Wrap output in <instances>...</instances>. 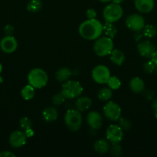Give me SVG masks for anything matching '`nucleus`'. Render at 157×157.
Wrapping results in <instances>:
<instances>
[{"label":"nucleus","mask_w":157,"mask_h":157,"mask_svg":"<svg viewBox=\"0 0 157 157\" xmlns=\"http://www.w3.org/2000/svg\"><path fill=\"white\" fill-rule=\"evenodd\" d=\"M143 68H144L145 72L149 74H152L155 71V65L150 60V61H148L145 63L144 65H143Z\"/></svg>","instance_id":"32"},{"label":"nucleus","mask_w":157,"mask_h":157,"mask_svg":"<svg viewBox=\"0 0 157 157\" xmlns=\"http://www.w3.org/2000/svg\"><path fill=\"white\" fill-rule=\"evenodd\" d=\"M150 60L154 63V64H155V67H157V51L156 50H155V52H154V53L152 55V56H151L150 58Z\"/></svg>","instance_id":"36"},{"label":"nucleus","mask_w":157,"mask_h":157,"mask_svg":"<svg viewBox=\"0 0 157 157\" xmlns=\"http://www.w3.org/2000/svg\"><path fill=\"white\" fill-rule=\"evenodd\" d=\"M126 25L129 30L135 32L143 31V28L146 25L145 19L139 14H131L126 18Z\"/></svg>","instance_id":"9"},{"label":"nucleus","mask_w":157,"mask_h":157,"mask_svg":"<svg viewBox=\"0 0 157 157\" xmlns=\"http://www.w3.org/2000/svg\"><path fill=\"white\" fill-rule=\"evenodd\" d=\"M86 122L92 130H99L103 127V118L102 115L97 111L89 112L86 117Z\"/></svg>","instance_id":"13"},{"label":"nucleus","mask_w":157,"mask_h":157,"mask_svg":"<svg viewBox=\"0 0 157 157\" xmlns=\"http://www.w3.org/2000/svg\"><path fill=\"white\" fill-rule=\"evenodd\" d=\"M42 117L46 122H54L58 118V111L54 107H46L42 112Z\"/></svg>","instance_id":"17"},{"label":"nucleus","mask_w":157,"mask_h":157,"mask_svg":"<svg viewBox=\"0 0 157 157\" xmlns=\"http://www.w3.org/2000/svg\"><path fill=\"white\" fill-rule=\"evenodd\" d=\"M106 136L110 144H120L123 138V130L119 126L112 124L106 129Z\"/></svg>","instance_id":"10"},{"label":"nucleus","mask_w":157,"mask_h":157,"mask_svg":"<svg viewBox=\"0 0 157 157\" xmlns=\"http://www.w3.org/2000/svg\"><path fill=\"white\" fill-rule=\"evenodd\" d=\"M97 12L95 9H89L86 11V17L88 19H94L96 18Z\"/></svg>","instance_id":"33"},{"label":"nucleus","mask_w":157,"mask_h":157,"mask_svg":"<svg viewBox=\"0 0 157 157\" xmlns=\"http://www.w3.org/2000/svg\"><path fill=\"white\" fill-rule=\"evenodd\" d=\"M152 108L154 110H156L157 109V98L155 100H154L153 102H152Z\"/></svg>","instance_id":"38"},{"label":"nucleus","mask_w":157,"mask_h":157,"mask_svg":"<svg viewBox=\"0 0 157 157\" xmlns=\"http://www.w3.org/2000/svg\"><path fill=\"white\" fill-rule=\"evenodd\" d=\"M99 1L102 2H112V0H99Z\"/></svg>","instance_id":"40"},{"label":"nucleus","mask_w":157,"mask_h":157,"mask_svg":"<svg viewBox=\"0 0 157 157\" xmlns=\"http://www.w3.org/2000/svg\"><path fill=\"white\" fill-rule=\"evenodd\" d=\"M0 157H15V154L10 151H2L0 153Z\"/></svg>","instance_id":"34"},{"label":"nucleus","mask_w":157,"mask_h":157,"mask_svg":"<svg viewBox=\"0 0 157 157\" xmlns=\"http://www.w3.org/2000/svg\"><path fill=\"white\" fill-rule=\"evenodd\" d=\"M35 87H32L30 84H27V85L24 86L21 90V96L26 101H29L32 100L34 98L35 94Z\"/></svg>","instance_id":"22"},{"label":"nucleus","mask_w":157,"mask_h":157,"mask_svg":"<svg viewBox=\"0 0 157 157\" xmlns=\"http://www.w3.org/2000/svg\"><path fill=\"white\" fill-rule=\"evenodd\" d=\"M143 33L144 36L146 37V38H153V37L156 35L157 29L152 25H146L143 29Z\"/></svg>","instance_id":"25"},{"label":"nucleus","mask_w":157,"mask_h":157,"mask_svg":"<svg viewBox=\"0 0 157 157\" xmlns=\"http://www.w3.org/2000/svg\"><path fill=\"white\" fill-rule=\"evenodd\" d=\"M0 48L2 51L6 54H12L18 48V42L15 37L6 35L0 41Z\"/></svg>","instance_id":"12"},{"label":"nucleus","mask_w":157,"mask_h":157,"mask_svg":"<svg viewBox=\"0 0 157 157\" xmlns=\"http://www.w3.org/2000/svg\"><path fill=\"white\" fill-rule=\"evenodd\" d=\"M72 75V71L69 67H63L55 72V79L58 82H66Z\"/></svg>","instance_id":"21"},{"label":"nucleus","mask_w":157,"mask_h":157,"mask_svg":"<svg viewBox=\"0 0 157 157\" xmlns=\"http://www.w3.org/2000/svg\"><path fill=\"white\" fill-rule=\"evenodd\" d=\"M106 84L112 90H118L122 85L121 81L116 76H111Z\"/></svg>","instance_id":"27"},{"label":"nucleus","mask_w":157,"mask_h":157,"mask_svg":"<svg viewBox=\"0 0 157 157\" xmlns=\"http://www.w3.org/2000/svg\"><path fill=\"white\" fill-rule=\"evenodd\" d=\"M9 144L13 148H21L27 141V136L22 130H15L9 136Z\"/></svg>","instance_id":"11"},{"label":"nucleus","mask_w":157,"mask_h":157,"mask_svg":"<svg viewBox=\"0 0 157 157\" xmlns=\"http://www.w3.org/2000/svg\"><path fill=\"white\" fill-rule=\"evenodd\" d=\"M61 92L66 99H75L81 96L83 87L78 81L68 80L62 85Z\"/></svg>","instance_id":"4"},{"label":"nucleus","mask_w":157,"mask_h":157,"mask_svg":"<svg viewBox=\"0 0 157 157\" xmlns=\"http://www.w3.org/2000/svg\"><path fill=\"white\" fill-rule=\"evenodd\" d=\"M3 81V79H2V77H0V84H1L2 82Z\"/></svg>","instance_id":"43"},{"label":"nucleus","mask_w":157,"mask_h":157,"mask_svg":"<svg viewBox=\"0 0 157 157\" xmlns=\"http://www.w3.org/2000/svg\"><path fill=\"white\" fill-rule=\"evenodd\" d=\"M112 90L109 87H103L97 92V98L102 101H108L112 98Z\"/></svg>","instance_id":"23"},{"label":"nucleus","mask_w":157,"mask_h":157,"mask_svg":"<svg viewBox=\"0 0 157 157\" xmlns=\"http://www.w3.org/2000/svg\"><path fill=\"white\" fill-rule=\"evenodd\" d=\"M135 9L141 13H149L152 12L155 6L154 0H134Z\"/></svg>","instance_id":"15"},{"label":"nucleus","mask_w":157,"mask_h":157,"mask_svg":"<svg viewBox=\"0 0 157 157\" xmlns=\"http://www.w3.org/2000/svg\"><path fill=\"white\" fill-rule=\"evenodd\" d=\"M92 101L90 98L86 96H79L77 98L76 101L75 103V109L80 112L86 111L89 110L92 107Z\"/></svg>","instance_id":"16"},{"label":"nucleus","mask_w":157,"mask_h":157,"mask_svg":"<svg viewBox=\"0 0 157 157\" xmlns=\"http://www.w3.org/2000/svg\"><path fill=\"white\" fill-rule=\"evenodd\" d=\"M111 77L109 67L103 64L95 66L92 71V78L95 83L99 84H106Z\"/></svg>","instance_id":"8"},{"label":"nucleus","mask_w":157,"mask_h":157,"mask_svg":"<svg viewBox=\"0 0 157 157\" xmlns=\"http://www.w3.org/2000/svg\"><path fill=\"white\" fill-rule=\"evenodd\" d=\"M129 88L135 94L141 93L145 90L144 81L139 77H134L129 81Z\"/></svg>","instance_id":"18"},{"label":"nucleus","mask_w":157,"mask_h":157,"mask_svg":"<svg viewBox=\"0 0 157 157\" xmlns=\"http://www.w3.org/2000/svg\"><path fill=\"white\" fill-rule=\"evenodd\" d=\"M109 152L112 156L118 157L123 153V148L119 144H111Z\"/></svg>","instance_id":"28"},{"label":"nucleus","mask_w":157,"mask_h":157,"mask_svg":"<svg viewBox=\"0 0 157 157\" xmlns=\"http://www.w3.org/2000/svg\"><path fill=\"white\" fill-rule=\"evenodd\" d=\"M66 100V98H65L64 95L62 94V92L59 93H57L55 94H54L52 98V102L54 105L58 106L62 104L65 102V101Z\"/></svg>","instance_id":"29"},{"label":"nucleus","mask_w":157,"mask_h":157,"mask_svg":"<svg viewBox=\"0 0 157 157\" xmlns=\"http://www.w3.org/2000/svg\"><path fill=\"white\" fill-rule=\"evenodd\" d=\"M28 83L35 89L44 87L49 81V76L46 71L42 68H34L29 71L27 77Z\"/></svg>","instance_id":"2"},{"label":"nucleus","mask_w":157,"mask_h":157,"mask_svg":"<svg viewBox=\"0 0 157 157\" xmlns=\"http://www.w3.org/2000/svg\"><path fill=\"white\" fill-rule=\"evenodd\" d=\"M5 32H6V34L7 35H11L12 33H13V31H14V28L12 27V25H6V27H5Z\"/></svg>","instance_id":"35"},{"label":"nucleus","mask_w":157,"mask_h":157,"mask_svg":"<svg viewBox=\"0 0 157 157\" xmlns=\"http://www.w3.org/2000/svg\"><path fill=\"white\" fill-rule=\"evenodd\" d=\"M110 144L107 140H98L94 144V150L99 154H106L109 152Z\"/></svg>","instance_id":"19"},{"label":"nucleus","mask_w":157,"mask_h":157,"mask_svg":"<svg viewBox=\"0 0 157 157\" xmlns=\"http://www.w3.org/2000/svg\"><path fill=\"white\" fill-rule=\"evenodd\" d=\"M103 32L106 36L113 38L117 34L116 27L114 25L113 23L105 22V24L103 25Z\"/></svg>","instance_id":"24"},{"label":"nucleus","mask_w":157,"mask_h":157,"mask_svg":"<svg viewBox=\"0 0 157 157\" xmlns=\"http://www.w3.org/2000/svg\"><path fill=\"white\" fill-rule=\"evenodd\" d=\"M80 36L88 41H93L99 38L103 33V25L96 18L83 21L78 27Z\"/></svg>","instance_id":"1"},{"label":"nucleus","mask_w":157,"mask_h":157,"mask_svg":"<svg viewBox=\"0 0 157 157\" xmlns=\"http://www.w3.org/2000/svg\"><path fill=\"white\" fill-rule=\"evenodd\" d=\"M124 0H112V2L114 3H117V4H121Z\"/></svg>","instance_id":"39"},{"label":"nucleus","mask_w":157,"mask_h":157,"mask_svg":"<svg viewBox=\"0 0 157 157\" xmlns=\"http://www.w3.org/2000/svg\"><path fill=\"white\" fill-rule=\"evenodd\" d=\"M24 132H25V133H26L27 138L32 137V136L34 135V131H33V130H32V128L28 129V130H24Z\"/></svg>","instance_id":"37"},{"label":"nucleus","mask_w":157,"mask_h":157,"mask_svg":"<svg viewBox=\"0 0 157 157\" xmlns=\"http://www.w3.org/2000/svg\"><path fill=\"white\" fill-rule=\"evenodd\" d=\"M103 15L106 22L114 23L122 18L123 15V9L120 4L112 2L104 8Z\"/></svg>","instance_id":"6"},{"label":"nucleus","mask_w":157,"mask_h":157,"mask_svg":"<svg viewBox=\"0 0 157 157\" xmlns=\"http://www.w3.org/2000/svg\"><path fill=\"white\" fill-rule=\"evenodd\" d=\"M138 52L142 57L146 58H150L152 54L155 51V47L151 41L145 40L139 43L137 46Z\"/></svg>","instance_id":"14"},{"label":"nucleus","mask_w":157,"mask_h":157,"mask_svg":"<svg viewBox=\"0 0 157 157\" xmlns=\"http://www.w3.org/2000/svg\"><path fill=\"white\" fill-rule=\"evenodd\" d=\"M119 127L123 129V130H129L132 127V124H131L130 121L125 117H120L119 120Z\"/></svg>","instance_id":"31"},{"label":"nucleus","mask_w":157,"mask_h":157,"mask_svg":"<svg viewBox=\"0 0 157 157\" xmlns=\"http://www.w3.org/2000/svg\"><path fill=\"white\" fill-rule=\"evenodd\" d=\"M154 111H155V117L156 118V120H157V109L156 110H154Z\"/></svg>","instance_id":"42"},{"label":"nucleus","mask_w":157,"mask_h":157,"mask_svg":"<svg viewBox=\"0 0 157 157\" xmlns=\"http://www.w3.org/2000/svg\"><path fill=\"white\" fill-rule=\"evenodd\" d=\"M114 49V43L112 38L108 36H100L95 39L93 44L94 52L97 56L105 57L110 55Z\"/></svg>","instance_id":"3"},{"label":"nucleus","mask_w":157,"mask_h":157,"mask_svg":"<svg viewBox=\"0 0 157 157\" xmlns=\"http://www.w3.org/2000/svg\"><path fill=\"white\" fill-rule=\"evenodd\" d=\"M64 122L68 129L72 131L79 130L83 124V117L77 109H69L66 112L64 116Z\"/></svg>","instance_id":"5"},{"label":"nucleus","mask_w":157,"mask_h":157,"mask_svg":"<svg viewBox=\"0 0 157 157\" xmlns=\"http://www.w3.org/2000/svg\"><path fill=\"white\" fill-rule=\"evenodd\" d=\"M103 113L108 120L115 122L121 117V107L115 102L108 101V102L103 107Z\"/></svg>","instance_id":"7"},{"label":"nucleus","mask_w":157,"mask_h":157,"mask_svg":"<svg viewBox=\"0 0 157 157\" xmlns=\"http://www.w3.org/2000/svg\"><path fill=\"white\" fill-rule=\"evenodd\" d=\"M110 61L112 64L117 66H121L125 61V55L119 49H113L110 53Z\"/></svg>","instance_id":"20"},{"label":"nucleus","mask_w":157,"mask_h":157,"mask_svg":"<svg viewBox=\"0 0 157 157\" xmlns=\"http://www.w3.org/2000/svg\"><path fill=\"white\" fill-rule=\"evenodd\" d=\"M2 71V64L0 63V74H1Z\"/></svg>","instance_id":"41"},{"label":"nucleus","mask_w":157,"mask_h":157,"mask_svg":"<svg viewBox=\"0 0 157 157\" xmlns=\"http://www.w3.org/2000/svg\"><path fill=\"white\" fill-rule=\"evenodd\" d=\"M19 124L20 127L23 129V130H28V129H30L32 127V121L27 117H24L22 118L19 121Z\"/></svg>","instance_id":"30"},{"label":"nucleus","mask_w":157,"mask_h":157,"mask_svg":"<svg viewBox=\"0 0 157 157\" xmlns=\"http://www.w3.org/2000/svg\"><path fill=\"white\" fill-rule=\"evenodd\" d=\"M41 0H30L27 4V10L30 12H37L42 9Z\"/></svg>","instance_id":"26"}]
</instances>
